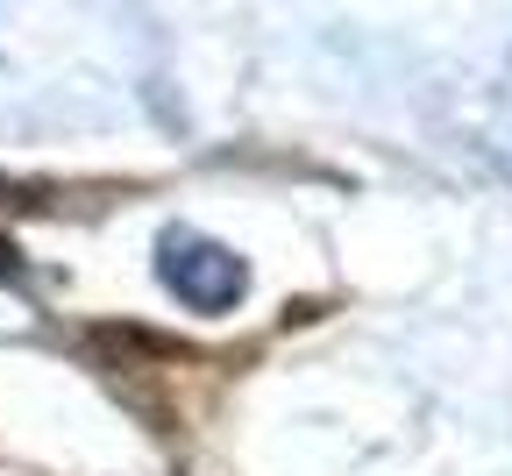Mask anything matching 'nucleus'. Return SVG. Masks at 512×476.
<instances>
[{
    "mask_svg": "<svg viewBox=\"0 0 512 476\" xmlns=\"http://www.w3.org/2000/svg\"><path fill=\"white\" fill-rule=\"evenodd\" d=\"M164 278H171V292H178L185 306L221 313V306H235V292H242V263H235L228 249H214V242H164Z\"/></svg>",
    "mask_w": 512,
    "mask_h": 476,
    "instance_id": "f257e3e1",
    "label": "nucleus"
}]
</instances>
